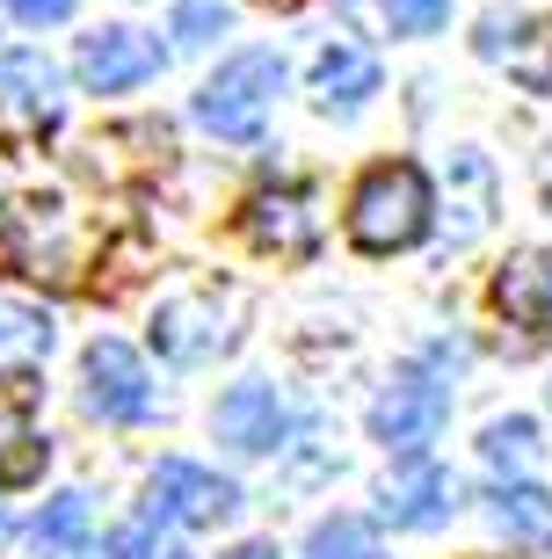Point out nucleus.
<instances>
[{"label": "nucleus", "instance_id": "f03ea898", "mask_svg": "<svg viewBox=\"0 0 552 559\" xmlns=\"http://www.w3.org/2000/svg\"><path fill=\"white\" fill-rule=\"evenodd\" d=\"M277 95H284V59H277V51H240V59H225L219 73L197 87V124L233 139V145H247V139H262Z\"/></svg>", "mask_w": 552, "mask_h": 559}, {"label": "nucleus", "instance_id": "b1692460", "mask_svg": "<svg viewBox=\"0 0 552 559\" xmlns=\"http://www.w3.org/2000/svg\"><path fill=\"white\" fill-rule=\"evenodd\" d=\"M225 559H284L277 545H240V552H225Z\"/></svg>", "mask_w": 552, "mask_h": 559}, {"label": "nucleus", "instance_id": "f8f14e48", "mask_svg": "<svg viewBox=\"0 0 552 559\" xmlns=\"http://www.w3.org/2000/svg\"><path fill=\"white\" fill-rule=\"evenodd\" d=\"M0 103L15 109V117L51 124L59 117V66L44 59V51H8L0 59Z\"/></svg>", "mask_w": 552, "mask_h": 559}, {"label": "nucleus", "instance_id": "4be33fe9", "mask_svg": "<svg viewBox=\"0 0 552 559\" xmlns=\"http://www.w3.org/2000/svg\"><path fill=\"white\" fill-rule=\"evenodd\" d=\"M386 22L400 37H436L450 22V0H386Z\"/></svg>", "mask_w": 552, "mask_h": 559}, {"label": "nucleus", "instance_id": "aec40b11", "mask_svg": "<svg viewBox=\"0 0 552 559\" xmlns=\"http://www.w3.org/2000/svg\"><path fill=\"white\" fill-rule=\"evenodd\" d=\"M109 559H197L175 531H161V523H124L117 538H109Z\"/></svg>", "mask_w": 552, "mask_h": 559}, {"label": "nucleus", "instance_id": "a211bd4d", "mask_svg": "<svg viewBox=\"0 0 552 559\" xmlns=\"http://www.w3.org/2000/svg\"><path fill=\"white\" fill-rule=\"evenodd\" d=\"M81 538H87V495H59L37 516V552L66 559V552H81Z\"/></svg>", "mask_w": 552, "mask_h": 559}, {"label": "nucleus", "instance_id": "f257e3e1", "mask_svg": "<svg viewBox=\"0 0 552 559\" xmlns=\"http://www.w3.org/2000/svg\"><path fill=\"white\" fill-rule=\"evenodd\" d=\"M436 218V189L414 160H378L349 197V240L364 254H400L414 248Z\"/></svg>", "mask_w": 552, "mask_h": 559}, {"label": "nucleus", "instance_id": "9b49d317", "mask_svg": "<svg viewBox=\"0 0 552 559\" xmlns=\"http://www.w3.org/2000/svg\"><path fill=\"white\" fill-rule=\"evenodd\" d=\"M494 306L524 334H552V254H516L509 270L494 276Z\"/></svg>", "mask_w": 552, "mask_h": 559}, {"label": "nucleus", "instance_id": "7ed1b4c3", "mask_svg": "<svg viewBox=\"0 0 552 559\" xmlns=\"http://www.w3.org/2000/svg\"><path fill=\"white\" fill-rule=\"evenodd\" d=\"M444 415H450V385L436 371H422V364H408V371L378 393V407H371V436H378L392 457H422L436 436H444Z\"/></svg>", "mask_w": 552, "mask_h": 559}, {"label": "nucleus", "instance_id": "ddd939ff", "mask_svg": "<svg viewBox=\"0 0 552 559\" xmlns=\"http://www.w3.org/2000/svg\"><path fill=\"white\" fill-rule=\"evenodd\" d=\"M51 342H59L51 312L30 306V298H15V290H0V371H30V364H44Z\"/></svg>", "mask_w": 552, "mask_h": 559}, {"label": "nucleus", "instance_id": "4468645a", "mask_svg": "<svg viewBox=\"0 0 552 559\" xmlns=\"http://www.w3.org/2000/svg\"><path fill=\"white\" fill-rule=\"evenodd\" d=\"M44 465H51V443H44L37 415L30 407H0V487H37Z\"/></svg>", "mask_w": 552, "mask_h": 559}, {"label": "nucleus", "instance_id": "f3484780", "mask_svg": "<svg viewBox=\"0 0 552 559\" xmlns=\"http://www.w3.org/2000/svg\"><path fill=\"white\" fill-rule=\"evenodd\" d=\"M306 559H386V545H378V531L364 516H328V523H313Z\"/></svg>", "mask_w": 552, "mask_h": 559}, {"label": "nucleus", "instance_id": "412c9836", "mask_svg": "<svg viewBox=\"0 0 552 559\" xmlns=\"http://www.w3.org/2000/svg\"><path fill=\"white\" fill-rule=\"evenodd\" d=\"M225 22H233L225 0H183V8H175V51H204Z\"/></svg>", "mask_w": 552, "mask_h": 559}, {"label": "nucleus", "instance_id": "20e7f679", "mask_svg": "<svg viewBox=\"0 0 552 559\" xmlns=\"http://www.w3.org/2000/svg\"><path fill=\"white\" fill-rule=\"evenodd\" d=\"M81 407L95 421H145L153 415V378H145V364H139V349L131 342H95L87 349V364H81Z\"/></svg>", "mask_w": 552, "mask_h": 559}, {"label": "nucleus", "instance_id": "393cba45", "mask_svg": "<svg viewBox=\"0 0 552 559\" xmlns=\"http://www.w3.org/2000/svg\"><path fill=\"white\" fill-rule=\"evenodd\" d=\"M0 531H8V516H0Z\"/></svg>", "mask_w": 552, "mask_h": 559}, {"label": "nucleus", "instance_id": "0eeeda50", "mask_svg": "<svg viewBox=\"0 0 552 559\" xmlns=\"http://www.w3.org/2000/svg\"><path fill=\"white\" fill-rule=\"evenodd\" d=\"M73 73H81L87 95H131L139 81L161 73V44L139 37V29H95V37H81Z\"/></svg>", "mask_w": 552, "mask_h": 559}, {"label": "nucleus", "instance_id": "39448f33", "mask_svg": "<svg viewBox=\"0 0 552 559\" xmlns=\"http://www.w3.org/2000/svg\"><path fill=\"white\" fill-rule=\"evenodd\" d=\"M145 501H153V523H225L233 509H240V487L219 479L211 465L161 457L153 479H145Z\"/></svg>", "mask_w": 552, "mask_h": 559}, {"label": "nucleus", "instance_id": "1a4fd4ad", "mask_svg": "<svg viewBox=\"0 0 552 559\" xmlns=\"http://www.w3.org/2000/svg\"><path fill=\"white\" fill-rule=\"evenodd\" d=\"M480 51L502 59L524 87L552 95V22H502V15H488L480 22Z\"/></svg>", "mask_w": 552, "mask_h": 559}, {"label": "nucleus", "instance_id": "dca6fc26", "mask_svg": "<svg viewBox=\"0 0 552 559\" xmlns=\"http://www.w3.org/2000/svg\"><path fill=\"white\" fill-rule=\"evenodd\" d=\"M494 531H509L516 545H538L552 531V501L538 495L531 479H509V487H494Z\"/></svg>", "mask_w": 552, "mask_h": 559}, {"label": "nucleus", "instance_id": "6ab92c4d", "mask_svg": "<svg viewBox=\"0 0 552 559\" xmlns=\"http://www.w3.org/2000/svg\"><path fill=\"white\" fill-rule=\"evenodd\" d=\"M480 451H488L494 473H524V465L538 457V429L524 415H509V421H494V429L480 436Z\"/></svg>", "mask_w": 552, "mask_h": 559}, {"label": "nucleus", "instance_id": "6e6552de", "mask_svg": "<svg viewBox=\"0 0 552 559\" xmlns=\"http://www.w3.org/2000/svg\"><path fill=\"white\" fill-rule=\"evenodd\" d=\"M240 226L255 248L269 254H313V240H320V211H313V189L284 182V189H255L240 211Z\"/></svg>", "mask_w": 552, "mask_h": 559}, {"label": "nucleus", "instance_id": "2eb2a0df", "mask_svg": "<svg viewBox=\"0 0 552 559\" xmlns=\"http://www.w3.org/2000/svg\"><path fill=\"white\" fill-rule=\"evenodd\" d=\"M313 81H320V103H342L356 109L364 95H378V59H371L364 44H334V51H320V66H313Z\"/></svg>", "mask_w": 552, "mask_h": 559}, {"label": "nucleus", "instance_id": "9d476101", "mask_svg": "<svg viewBox=\"0 0 552 559\" xmlns=\"http://www.w3.org/2000/svg\"><path fill=\"white\" fill-rule=\"evenodd\" d=\"M386 516L400 531H430V523L450 516V473L430 465V457H408L400 473L386 479Z\"/></svg>", "mask_w": 552, "mask_h": 559}, {"label": "nucleus", "instance_id": "5701e85b", "mask_svg": "<svg viewBox=\"0 0 552 559\" xmlns=\"http://www.w3.org/2000/svg\"><path fill=\"white\" fill-rule=\"evenodd\" d=\"M8 15H15V22H30V29H51V22H66V15H73V0H8Z\"/></svg>", "mask_w": 552, "mask_h": 559}, {"label": "nucleus", "instance_id": "423d86ee", "mask_svg": "<svg viewBox=\"0 0 552 559\" xmlns=\"http://www.w3.org/2000/svg\"><path fill=\"white\" fill-rule=\"evenodd\" d=\"M219 443L225 451H240V457H269V451H284V436H291V407L277 385H262V378H240L233 393L219 400Z\"/></svg>", "mask_w": 552, "mask_h": 559}]
</instances>
